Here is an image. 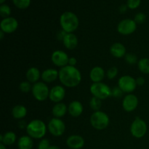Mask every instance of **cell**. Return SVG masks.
Listing matches in <instances>:
<instances>
[{
  "label": "cell",
  "instance_id": "obj_38",
  "mask_svg": "<svg viewBox=\"0 0 149 149\" xmlns=\"http://www.w3.org/2000/svg\"><path fill=\"white\" fill-rule=\"evenodd\" d=\"M136 83H137V85H140V86L143 85L144 83H145V79L142 77H138V78L136 79Z\"/></svg>",
  "mask_w": 149,
  "mask_h": 149
},
{
  "label": "cell",
  "instance_id": "obj_43",
  "mask_svg": "<svg viewBox=\"0 0 149 149\" xmlns=\"http://www.w3.org/2000/svg\"><path fill=\"white\" fill-rule=\"evenodd\" d=\"M6 1V0H0V3H1V4H4V1Z\"/></svg>",
  "mask_w": 149,
  "mask_h": 149
},
{
  "label": "cell",
  "instance_id": "obj_22",
  "mask_svg": "<svg viewBox=\"0 0 149 149\" xmlns=\"http://www.w3.org/2000/svg\"><path fill=\"white\" fill-rule=\"evenodd\" d=\"M41 74L39 70L36 67H31L26 72V79L30 83L38 82L41 77Z\"/></svg>",
  "mask_w": 149,
  "mask_h": 149
},
{
  "label": "cell",
  "instance_id": "obj_31",
  "mask_svg": "<svg viewBox=\"0 0 149 149\" xmlns=\"http://www.w3.org/2000/svg\"><path fill=\"white\" fill-rule=\"evenodd\" d=\"M19 88L22 93H29L31 90H32V87L29 81H22L19 85Z\"/></svg>",
  "mask_w": 149,
  "mask_h": 149
},
{
  "label": "cell",
  "instance_id": "obj_11",
  "mask_svg": "<svg viewBox=\"0 0 149 149\" xmlns=\"http://www.w3.org/2000/svg\"><path fill=\"white\" fill-rule=\"evenodd\" d=\"M18 27V22L15 17H9L3 18L0 23L1 31L4 33H11L17 30Z\"/></svg>",
  "mask_w": 149,
  "mask_h": 149
},
{
  "label": "cell",
  "instance_id": "obj_17",
  "mask_svg": "<svg viewBox=\"0 0 149 149\" xmlns=\"http://www.w3.org/2000/svg\"><path fill=\"white\" fill-rule=\"evenodd\" d=\"M90 77L93 83L102 82L105 77L104 69L100 66L94 67L90 71Z\"/></svg>",
  "mask_w": 149,
  "mask_h": 149
},
{
  "label": "cell",
  "instance_id": "obj_10",
  "mask_svg": "<svg viewBox=\"0 0 149 149\" xmlns=\"http://www.w3.org/2000/svg\"><path fill=\"white\" fill-rule=\"evenodd\" d=\"M137 29V23L132 19H125L121 20L117 26V31L120 34L130 35L135 31Z\"/></svg>",
  "mask_w": 149,
  "mask_h": 149
},
{
  "label": "cell",
  "instance_id": "obj_2",
  "mask_svg": "<svg viewBox=\"0 0 149 149\" xmlns=\"http://www.w3.org/2000/svg\"><path fill=\"white\" fill-rule=\"evenodd\" d=\"M60 23L65 33H73L79 26V18L77 15L70 11L65 12L60 17Z\"/></svg>",
  "mask_w": 149,
  "mask_h": 149
},
{
  "label": "cell",
  "instance_id": "obj_42",
  "mask_svg": "<svg viewBox=\"0 0 149 149\" xmlns=\"http://www.w3.org/2000/svg\"><path fill=\"white\" fill-rule=\"evenodd\" d=\"M0 149H7V148H6L5 145H4L3 143H0Z\"/></svg>",
  "mask_w": 149,
  "mask_h": 149
},
{
  "label": "cell",
  "instance_id": "obj_9",
  "mask_svg": "<svg viewBox=\"0 0 149 149\" xmlns=\"http://www.w3.org/2000/svg\"><path fill=\"white\" fill-rule=\"evenodd\" d=\"M48 130L55 137L61 136L65 130V125L59 118L54 117L48 124Z\"/></svg>",
  "mask_w": 149,
  "mask_h": 149
},
{
  "label": "cell",
  "instance_id": "obj_14",
  "mask_svg": "<svg viewBox=\"0 0 149 149\" xmlns=\"http://www.w3.org/2000/svg\"><path fill=\"white\" fill-rule=\"evenodd\" d=\"M65 90L63 87L61 85H56L49 90V98L51 101L55 103H60L65 97Z\"/></svg>",
  "mask_w": 149,
  "mask_h": 149
},
{
  "label": "cell",
  "instance_id": "obj_32",
  "mask_svg": "<svg viewBox=\"0 0 149 149\" xmlns=\"http://www.w3.org/2000/svg\"><path fill=\"white\" fill-rule=\"evenodd\" d=\"M117 74H118V68H116V67L113 66L108 70L106 76H107V77L109 79H114L115 77L117 76Z\"/></svg>",
  "mask_w": 149,
  "mask_h": 149
},
{
  "label": "cell",
  "instance_id": "obj_26",
  "mask_svg": "<svg viewBox=\"0 0 149 149\" xmlns=\"http://www.w3.org/2000/svg\"><path fill=\"white\" fill-rule=\"evenodd\" d=\"M138 66L140 71L143 74H149V59L144 58L140 60L138 63Z\"/></svg>",
  "mask_w": 149,
  "mask_h": 149
},
{
  "label": "cell",
  "instance_id": "obj_21",
  "mask_svg": "<svg viewBox=\"0 0 149 149\" xmlns=\"http://www.w3.org/2000/svg\"><path fill=\"white\" fill-rule=\"evenodd\" d=\"M33 146V138H31L29 135L20 137L17 141V147L19 149H32Z\"/></svg>",
  "mask_w": 149,
  "mask_h": 149
},
{
  "label": "cell",
  "instance_id": "obj_1",
  "mask_svg": "<svg viewBox=\"0 0 149 149\" xmlns=\"http://www.w3.org/2000/svg\"><path fill=\"white\" fill-rule=\"evenodd\" d=\"M58 78L65 87H75L81 82V74L75 66L68 65L60 69Z\"/></svg>",
  "mask_w": 149,
  "mask_h": 149
},
{
  "label": "cell",
  "instance_id": "obj_41",
  "mask_svg": "<svg viewBox=\"0 0 149 149\" xmlns=\"http://www.w3.org/2000/svg\"><path fill=\"white\" fill-rule=\"evenodd\" d=\"M4 33L2 31H0V39H1V40H2L3 38H4Z\"/></svg>",
  "mask_w": 149,
  "mask_h": 149
},
{
  "label": "cell",
  "instance_id": "obj_8",
  "mask_svg": "<svg viewBox=\"0 0 149 149\" xmlns=\"http://www.w3.org/2000/svg\"><path fill=\"white\" fill-rule=\"evenodd\" d=\"M118 87L124 92V93H132L136 89L137 83L136 79L130 76H122L118 81Z\"/></svg>",
  "mask_w": 149,
  "mask_h": 149
},
{
  "label": "cell",
  "instance_id": "obj_28",
  "mask_svg": "<svg viewBox=\"0 0 149 149\" xmlns=\"http://www.w3.org/2000/svg\"><path fill=\"white\" fill-rule=\"evenodd\" d=\"M13 1L15 6L20 10L28 8L31 4V0H13Z\"/></svg>",
  "mask_w": 149,
  "mask_h": 149
},
{
  "label": "cell",
  "instance_id": "obj_18",
  "mask_svg": "<svg viewBox=\"0 0 149 149\" xmlns=\"http://www.w3.org/2000/svg\"><path fill=\"white\" fill-rule=\"evenodd\" d=\"M58 77H59V71L53 68H48L45 70L41 76L42 79L47 83L53 82L58 78Z\"/></svg>",
  "mask_w": 149,
  "mask_h": 149
},
{
  "label": "cell",
  "instance_id": "obj_4",
  "mask_svg": "<svg viewBox=\"0 0 149 149\" xmlns=\"http://www.w3.org/2000/svg\"><path fill=\"white\" fill-rule=\"evenodd\" d=\"M110 119L105 112L97 111H95L90 117V123L93 128L97 130H105L109 125Z\"/></svg>",
  "mask_w": 149,
  "mask_h": 149
},
{
  "label": "cell",
  "instance_id": "obj_15",
  "mask_svg": "<svg viewBox=\"0 0 149 149\" xmlns=\"http://www.w3.org/2000/svg\"><path fill=\"white\" fill-rule=\"evenodd\" d=\"M66 145L71 149H81L84 146V140L80 135H71L67 139Z\"/></svg>",
  "mask_w": 149,
  "mask_h": 149
},
{
  "label": "cell",
  "instance_id": "obj_39",
  "mask_svg": "<svg viewBox=\"0 0 149 149\" xmlns=\"http://www.w3.org/2000/svg\"><path fill=\"white\" fill-rule=\"evenodd\" d=\"M127 8H128L127 6L125 5V4H122V5L120 7V8H119V10H120L121 13H125V12H126L127 9Z\"/></svg>",
  "mask_w": 149,
  "mask_h": 149
},
{
  "label": "cell",
  "instance_id": "obj_29",
  "mask_svg": "<svg viewBox=\"0 0 149 149\" xmlns=\"http://www.w3.org/2000/svg\"><path fill=\"white\" fill-rule=\"evenodd\" d=\"M11 14V9L7 4H3L0 6V15L3 18L10 17Z\"/></svg>",
  "mask_w": 149,
  "mask_h": 149
},
{
  "label": "cell",
  "instance_id": "obj_13",
  "mask_svg": "<svg viewBox=\"0 0 149 149\" xmlns=\"http://www.w3.org/2000/svg\"><path fill=\"white\" fill-rule=\"evenodd\" d=\"M138 105V99L133 94H128L122 101V107L125 111L132 112L135 110Z\"/></svg>",
  "mask_w": 149,
  "mask_h": 149
},
{
  "label": "cell",
  "instance_id": "obj_24",
  "mask_svg": "<svg viewBox=\"0 0 149 149\" xmlns=\"http://www.w3.org/2000/svg\"><path fill=\"white\" fill-rule=\"evenodd\" d=\"M67 111H68V108L65 106V104H64L63 103H58L52 108V113L55 118L61 119L66 113Z\"/></svg>",
  "mask_w": 149,
  "mask_h": 149
},
{
  "label": "cell",
  "instance_id": "obj_34",
  "mask_svg": "<svg viewBox=\"0 0 149 149\" xmlns=\"http://www.w3.org/2000/svg\"><path fill=\"white\" fill-rule=\"evenodd\" d=\"M146 19V16L144 13H138V14H136V15L135 16V22L138 24H142L145 22Z\"/></svg>",
  "mask_w": 149,
  "mask_h": 149
},
{
  "label": "cell",
  "instance_id": "obj_19",
  "mask_svg": "<svg viewBox=\"0 0 149 149\" xmlns=\"http://www.w3.org/2000/svg\"><path fill=\"white\" fill-rule=\"evenodd\" d=\"M83 106L79 101L74 100L69 104L68 111L73 117H79L83 112Z\"/></svg>",
  "mask_w": 149,
  "mask_h": 149
},
{
  "label": "cell",
  "instance_id": "obj_5",
  "mask_svg": "<svg viewBox=\"0 0 149 149\" xmlns=\"http://www.w3.org/2000/svg\"><path fill=\"white\" fill-rule=\"evenodd\" d=\"M90 93L93 97L100 100H105L111 95V90L106 84L103 82L93 83L90 87Z\"/></svg>",
  "mask_w": 149,
  "mask_h": 149
},
{
  "label": "cell",
  "instance_id": "obj_36",
  "mask_svg": "<svg viewBox=\"0 0 149 149\" xmlns=\"http://www.w3.org/2000/svg\"><path fill=\"white\" fill-rule=\"evenodd\" d=\"M123 93L124 92L119 87H114L113 90H111V95L113 97H116V98H119V97H122Z\"/></svg>",
  "mask_w": 149,
  "mask_h": 149
},
{
  "label": "cell",
  "instance_id": "obj_3",
  "mask_svg": "<svg viewBox=\"0 0 149 149\" xmlns=\"http://www.w3.org/2000/svg\"><path fill=\"white\" fill-rule=\"evenodd\" d=\"M26 132L29 136L34 139L44 138L47 132V127L45 122L40 119H33L26 126Z\"/></svg>",
  "mask_w": 149,
  "mask_h": 149
},
{
  "label": "cell",
  "instance_id": "obj_40",
  "mask_svg": "<svg viewBox=\"0 0 149 149\" xmlns=\"http://www.w3.org/2000/svg\"><path fill=\"white\" fill-rule=\"evenodd\" d=\"M48 149H61V148L58 146H50Z\"/></svg>",
  "mask_w": 149,
  "mask_h": 149
},
{
  "label": "cell",
  "instance_id": "obj_35",
  "mask_svg": "<svg viewBox=\"0 0 149 149\" xmlns=\"http://www.w3.org/2000/svg\"><path fill=\"white\" fill-rule=\"evenodd\" d=\"M49 146H50L49 141L47 139H42L39 143L38 149H48Z\"/></svg>",
  "mask_w": 149,
  "mask_h": 149
},
{
  "label": "cell",
  "instance_id": "obj_25",
  "mask_svg": "<svg viewBox=\"0 0 149 149\" xmlns=\"http://www.w3.org/2000/svg\"><path fill=\"white\" fill-rule=\"evenodd\" d=\"M27 114V109L23 105H17L12 110V115L16 119H23Z\"/></svg>",
  "mask_w": 149,
  "mask_h": 149
},
{
  "label": "cell",
  "instance_id": "obj_12",
  "mask_svg": "<svg viewBox=\"0 0 149 149\" xmlns=\"http://www.w3.org/2000/svg\"><path fill=\"white\" fill-rule=\"evenodd\" d=\"M51 59H52V63L56 66L63 68L68 65L69 57L63 51L56 50L52 54Z\"/></svg>",
  "mask_w": 149,
  "mask_h": 149
},
{
  "label": "cell",
  "instance_id": "obj_16",
  "mask_svg": "<svg viewBox=\"0 0 149 149\" xmlns=\"http://www.w3.org/2000/svg\"><path fill=\"white\" fill-rule=\"evenodd\" d=\"M63 43L68 49H75L78 45V38L73 33H66L63 38Z\"/></svg>",
  "mask_w": 149,
  "mask_h": 149
},
{
  "label": "cell",
  "instance_id": "obj_6",
  "mask_svg": "<svg viewBox=\"0 0 149 149\" xmlns=\"http://www.w3.org/2000/svg\"><path fill=\"white\" fill-rule=\"evenodd\" d=\"M31 91L34 98L38 101H45V100H47V98L49 97V88L45 82L38 81L35 83L32 86Z\"/></svg>",
  "mask_w": 149,
  "mask_h": 149
},
{
  "label": "cell",
  "instance_id": "obj_20",
  "mask_svg": "<svg viewBox=\"0 0 149 149\" xmlns=\"http://www.w3.org/2000/svg\"><path fill=\"white\" fill-rule=\"evenodd\" d=\"M110 52L115 58H121L126 55V48L122 44L117 42L111 46Z\"/></svg>",
  "mask_w": 149,
  "mask_h": 149
},
{
  "label": "cell",
  "instance_id": "obj_23",
  "mask_svg": "<svg viewBox=\"0 0 149 149\" xmlns=\"http://www.w3.org/2000/svg\"><path fill=\"white\" fill-rule=\"evenodd\" d=\"M17 137L15 132L12 131L5 132L3 135H0V142L5 146H11L15 143Z\"/></svg>",
  "mask_w": 149,
  "mask_h": 149
},
{
  "label": "cell",
  "instance_id": "obj_33",
  "mask_svg": "<svg viewBox=\"0 0 149 149\" xmlns=\"http://www.w3.org/2000/svg\"><path fill=\"white\" fill-rule=\"evenodd\" d=\"M141 2V0H127V6L128 8L131 9V10H135L139 7Z\"/></svg>",
  "mask_w": 149,
  "mask_h": 149
},
{
  "label": "cell",
  "instance_id": "obj_27",
  "mask_svg": "<svg viewBox=\"0 0 149 149\" xmlns=\"http://www.w3.org/2000/svg\"><path fill=\"white\" fill-rule=\"evenodd\" d=\"M102 106V101L100 99L97 98V97H93L90 101V106L93 111H100V108Z\"/></svg>",
  "mask_w": 149,
  "mask_h": 149
},
{
  "label": "cell",
  "instance_id": "obj_7",
  "mask_svg": "<svg viewBox=\"0 0 149 149\" xmlns=\"http://www.w3.org/2000/svg\"><path fill=\"white\" fill-rule=\"evenodd\" d=\"M131 134L136 138H141L145 136L147 132V125L141 118L137 117L130 127Z\"/></svg>",
  "mask_w": 149,
  "mask_h": 149
},
{
  "label": "cell",
  "instance_id": "obj_30",
  "mask_svg": "<svg viewBox=\"0 0 149 149\" xmlns=\"http://www.w3.org/2000/svg\"><path fill=\"white\" fill-rule=\"evenodd\" d=\"M125 61L130 65H134L138 63V58L132 53H128L125 55Z\"/></svg>",
  "mask_w": 149,
  "mask_h": 149
},
{
  "label": "cell",
  "instance_id": "obj_37",
  "mask_svg": "<svg viewBox=\"0 0 149 149\" xmlns=\"http://www.w3.org/2000/svg\"><path fill=\"white\" fill-rule=\"evenodd\" d=\"M77 63V61L75 58H74V57L69 58V61H68V65H71V66H75Z\"/></svg>",
  "mask_w": 149,
  "mask_h": 149
}]
</instances>
